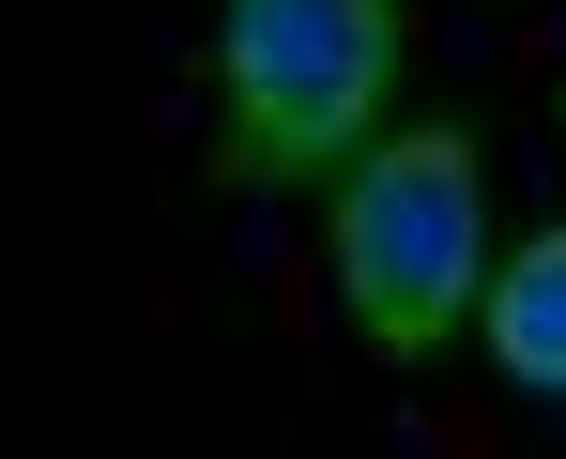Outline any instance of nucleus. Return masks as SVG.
Returning <instances> with one entry per match:
<instances>
[{"mask_svg": "<svg viewBox=\"0 0 566 459\" xmlns=\"http://www.w3.org/2000/svg\"><path fill=\"white\" fill-rule=\"evenodd\" d=\"M490 291V169L460 123H398L337 169V306L382 367H429Z\"/></svg>", "mask_w": 566, "mask_h": 459, "instance_id": "nucleus-1", "label": "nucleus"}, {"mask_svg": "<svg viewBox=\"0 0 566 459\" xmlns=\"http://www.w3.org/2000/svg\"><path fill=\"white\" fill-rule=\"evenodd\" d=\"M214 92H230V184H322L368 154L398 92V0H214Z\"/></svg>", "mask_w": 566, "mask_h": 459, "instance_id": "nucleus-2", "label": "nucleus"}, {"mask_svg": "<svg viewBox=\"0 0 566 459\" xmlns=\"http://www.w3.org/2000/svg\"><path fill=\"white\" fill-rule=\"evenodd\" d=\"M474 322H490V367H505L521 398H566V230H536L521 261H490Z\"/></svg>", "mask_w": 566, "mask_h": 459, "instance_id": "nucleus-3", "label": "nucleus"}]
</instances>
